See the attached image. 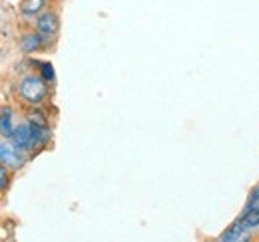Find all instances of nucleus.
I'll list each match as a JSON object with an SVG mask.
<instances>
[{
	"instance_id": "9d476101",
	"label": "nucleus",
	"mask_w": 259,
	"mask_h": 242,
	"mask_svg": "<svg viewBox=\"0 0 259 242\" xmlns=\"http://www.w3.org/2000/svg\"><path fill=\"white\" fill-rule=\"evenodd\" d=\"M24 119L34 123V125H52L50 115L44 109V105H28V109L24 111Z\"/></svg>"
},
{
	"instance_id": "6e6552de",
	"label": "nucleus",
	"mask_w": 259,
	"mask_h": 242,
	"mask_svg": "<svg viewBox=\"0 0 259 242\" xmlns=\"http://www.w3.org/2000/svg\"><path fill=\"white\" fill-rule=\"evenodd\" d=\"M50 2L52 0H20V16L32 22L40 12H44L50 6Z\"/></svg>"
},
{
	"instance_id": "39448f33",
	"label": "nucleus",
	"mask_w": 259,
	"mask_h": 242,
	"mask_svg": "<svg viewBox=\"0 0 259 242\" xmlns=\"http://www.w3.org/2000/svg\"><path fill=\"white\" fill-rule=\"evenodd\" d=\"M22 151L26 153L30 159L38 155L36 151V145H34V139H32V125H30V121L22 119L16 123V127H14V131H12V137H10Z\"/></svg>"
},
{
	"instance_id": "7ed1b4c3",
	"label": "nucleus",
	"mask_w": 259,
	"mask_h": 242,
	"mask_svg": "<svg viewBox=\"0 0 259 242\" xmlns=\"http://www.w3.org/2000/svg\"><path fill=\"white\" fill-rule=\"evenodd\" d=\"M54 46V38H48L38 30L24 32L18 38V50L26 56H34V54H42L46 50H50Z\"/></svg>"
},
{
	"instance_id": "f8f14e48",
	"label": "nucleus",
	"mask_w": 259,
	"mask_h": 242,
	"mask_svg": "<svg viewBox=\"0 0 259 242\" xmlns=\"http://www.w3.org/2000/svg\"><path fill=\"white\" fill-rule=\"evenodd\" d=\"M12 175H14V171L0 163V195H4V193L10 189V185H12Z\"/></svg>"
},
{
	"instance_id": "f03ea898",
	"label": "nucleus",
	"mask_w": 259,
	"mask_h": 242,
	"mask_svg": "<svg viewBox=\"0 0 259 242\" xmlns=\"http://www.w3.org/2000/svg\"><path fill=\"white\" fill-rule=\"evenodd\" d=\"M28 161H30V157L22 151L12 139L0 137V163L2 165H6L8 169H12L16 173V171H22L28 165Z\"/></svg>"
},
{
	"instance_id": "0eeeda50",
	"label": "nucleus",
	"mask_w": 259,
	"mask_h": 242,
	"mask_svg": "<svg viewBox=\"0 0 259 242\" xmlns=\"http://www.w3.org/2000/svg\"><path fill=\"white\" fill-rule=\"evenodd\" d=\"M16 111L12 105H2L0 107V137H6L10 139L12 137V131L16 127Z\"/></svg>"
},
{
	"instance_id": "9b49d317",
	"label": "nucleus",
	"mask_w": 259,
	"mask_h": 242,
	"mask_svg": "<svg viewBox=\"0 0 259 242\" xmlns=\"http://www.w3.org/2000/svg\"><path fill=\"white\" fill-rule=\"evenodd\" d=\"M36 74L44 80V82H48L50 86L52 84H56V68H54V64L48 60H42L40 62V66H38V70H36Z\"/></svg>"
},
{
	"instance_id": "f257e3e1",
	"label": "nucleus",
	"mask_w": 259,
	"mask_h": 242,
	"mask_svg": "<svg viewBox=\"0 0 259 242\" xmlns=\"http://www.w3.org/2000/svg\"><path fill=\"white\" fill-rule=\"evenodd\" d=\"M16 97L26 105H46L52 95V86L44 82L36 72L22 74L16 82Z\"/></svg>"
},
{
	"instance_id": "1a4fd4ad",
	"label": "nucleus",
	"mask_w": 259,
	"mask_h": 242,
	"mask_svg": "<svg viewBox=\"0 0 259 242\" xmlns=\"http://www.w3.org/2000/svg\"><path fill=\"white\" fill-rule=\"evenodd\" d=\"M235 220H237L251 236H253V234H259V211H255V209H249V211L241 209L239 216H237Z\"/></svg>"
},
{
	"instance_id": "ddd939ff",
	"label": "nucleus",
	"mask_w": 259,
	"mask_h": 242,
	"mask_svg": "<svg viewBox=\"0 0 259 242\" xmlns=\"http://www.w3.org/2000/svg\"><path fill=\"white\" fill-rule=\"evenodd\" d=\"M243 209H245V211H249V209L259 211V183L257 185H253V187H251V191L247 193V199H245Z\"/></svg>"
},
{
	"instance_id": "423d86ee",
	"label": "nucleus",
	"mask_w": 259,
	"mask_h": 242,
	"mask_svg": "<svg viewBox=\"0 0 259 242\" xmlns=\"http://www.w3.org/2000/svg\"><path fill=\"white\" fill-rule=\"evenodd\" d=\"M253 238L237 220H233L229 226H226L224 230H222V234L218 236V240L220 242H249Z\"/></svg>"
},
{
	"instance_id": "20e7f679",
	"label": "nucleus",
	"mask_w": 259,
	"mask_h": 242,
	"mask_svg": "<svg viewBox=\"0 0 259 242\" xmlns=\"http://www.w3.org/2000/svg\"><path fill=\"white\" fill-rule=\"evenodd\" d=\"M32 28L38 30L40 34L48 36V38H54L60 34V28H62V22H60V16L56 10L52 8H46L44 12H40L36 18L32 20Z\"/></svg>"
}]
</instances>
